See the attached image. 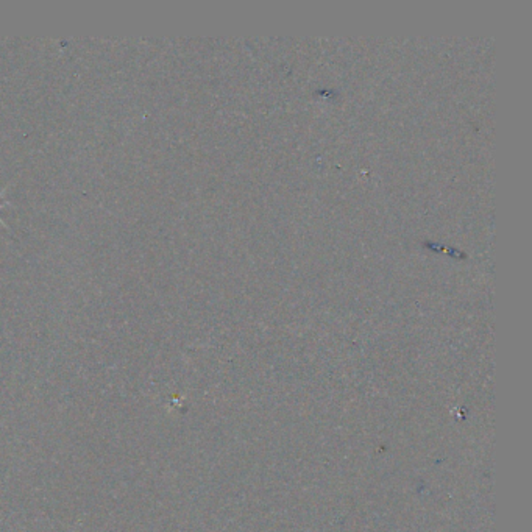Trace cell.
Here are the masks:
<instances>
[{
  "label": "cell",
  "mask_w": 532,
  "mask_h": 532,
  "mask_svg": "<svg viewBox=\"0 0 532 532\" xmlns=\"http://www.w3.org/2000/svg\"><path fill=\"white\" fill-rule=\"evenodd\" d=\"M5 191H6V189H2V191H0V211H2V208L5 206V204H4V201H2V197H4ZM0 224H2L4 226H6V228H8V225H6V222H5V221H4V219H2V216H0Z\"/></svg>",
  "instance_id": "obj_1"
}]
</instances>
